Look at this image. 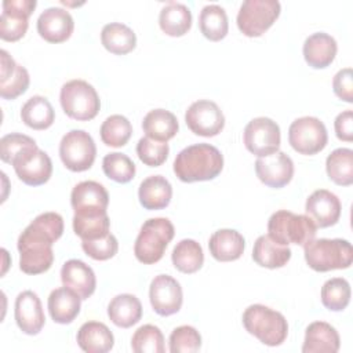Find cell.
Returning <instances> with one entry per match:
<instances>
[{
  "label": "cell",
  "mask_w": 353,
  "mask_h": 353,
  "mask_svg": "<svg viewBox=\"0 0 353 353\" xmlns=\"http://www.w3.org/2000/svg\"><path fill=\"white\" fill-rule=\"evenodd\" d=\"M175 229L167 218H150L143 222L134 244L135 258L145 265L159 262L168 243L174 239Z\"/></svg>",
  "instance_id": "obj_5"
},
{
  "label": "cell",
  "mask_w": 353,
  "mask_h": 353,
  "mask_svg": "<svg viewBox=\"0 0 353 353\" xmlns=\"http://www.w3.org/2000/svg\"><path fill=\"white\" fill-rule=\"evenodd\" d=\"M223 168V156L210 143H196L182 149L174 160V172L182 182L214 179Z\"/></svg>",
  "instance_id": "obj_2"
},
{
  "label": "cell",
  "mask_w": 353,
  "mask_h": 353,
  "mask_svg": "<svg viewBox=\"0 0 353 353\" xmlns=\"http://www.w3.org/2000/svg\"><path fill=\"white\" fill-rule=\"evenodd\" d=\"M302 51L309 66L313 69H324L335 59L338 46L332 36L324 32H317L306 37Z\"/></svg>",
  "instance_id": "obj_23"
},
{
  "label": "cell",
  "mask_w": 353,
  "mask_h": 353,
  "mask_svg": "<svg viewBox=\"0 0 353 353\" xmlns=\"http://www.w3.org/2000/svg\"><path fill=\"white\" fill-rule=\"evenodd\" d=\"M139 203L146 210H163L172 197V186L163 175L145 178L138 189Z\"/></svg>",
  "instance_id": "obj_27"
},
{
  "label": "cell",
  "mask_w": 353,
  "mask_h": 353,
  "mask_svg": "<svg viewBox=\"0 0 353 353\" xmlns=\"http://www.w3.org/2000/svg\"><path fill=\"white\" fill-rule=\"evenodd\" d=\"M243 141L252 154L258 157L269 156L280 149V127L269 117H255L245 125Z\"/></svg>",
  "instance_id": "obj_11"
},
{
  "label": "cell",
  "mask_w": 353,
  "mask_h": 353,
  "mask_svg": "<svg viewBox=\"0 0 353 353\" xmlns=\"http://www.w3.org/2000/svg\"><path fill=\"white\" fill-rule=\"evenodd\" d=\"M170 153V146L167 142L154 141L149 137H142L137 143V154L139 160L149 167L161 165Z\"/></svg>",
  "instance_id": "obj_44"
},
{
  "label": "cell",
  "mask_w": 353,
  "mask_h": 353,
  "mask_svg": "<svg viewBox=\"0 0 353 353\" xmlns=\"http://www.w3.org/2000/svg\"><path fill=\"white\" fill-rule=\"evenodd\" d=\"M172 265L182 273H196L204 262L201 245L192 239H183L175 244L171 254Z\"/></svg>",
  "instance_id": "obj_35"
},
{
  "label": "cell",
  "mask_w": 353,
  "mask_h": 353,
  "mask_svg": "<svg viewBox=\"0 0 353 353\" xmlns=\"http://www.w3.org/2000/svg\"><path fill=\"white\" fill-rule=\"evenodd\" d=\"M83 251L95 261H106L117 254L119 243L117 239L109 233L97 240H81Z\"/></svg>",
  "instance_id": "obj_46"
},
{
  "label": "cell",
  "mask_w": 353,
  "mask_h": 353,
  "mask_svg": "<svg viewBox=\"0 0 353 353\" xmlns=\"http://www.w3.org/2000/svg\"><path fill=\"white\" fill-rule=\"evenodd\" d=\"M305 261L316 272L347 269L353 262V248L343 239H317L303 245Z\"/></svg>",
  "instance_id": "obj_4"
},
{
  "label": "cell",
  "mask_w": 353,
  "mask_h": 353,
  "mask_svg": "<svg viewBox=\"0 0 353 353\" xmlns=\"http://www.w3.org/2000/svg\"><path fill=\"white\" fill-rule=\"evenodd\" d=\"M21 119L33 130H47L55 120V112L46 97L34 95L22 105Z\"/></svg>",
  "instance_id": "obj_34"
},
{
  "label": "cell",
  "mask_w": 353,
  "mask_h": 353,
  "mask_svg": "<svg viewBox=\"0 0 353 353\" xmlns=\"http://www.w3.org/2000/svg\"><path fill=\"white\" fill-rule=\"evenodd\" d=\"M99 134L106 146L121 148L130 141L132 135V125L127 117L121 114H112L102 123Z\"/></svg>",
  "instance_id": "obj_39"
},
{
  "label": "cell",
  "mask_w": 353,
  "mask_h": 353,
  "mask_svg": "<svg viewBox=\"0 0 353 353\" xmlns=\"http://www.w3.org/2000/svg\"><path fill=\"white\" fill-rule=\"evenodd\" d=\"M74 29L70 12L61 7H50L37 18V32L48 43L66 41Z\"/></svg>",
  "instance_id": "obj_20"
},
{
  "label": "cell",
  "mask_w": 353,
  "mask_h": 353,
  "mask_svg": "<svg viewBox=\"0 0 353 353\" xmlns=\"http://www.w3.org/2000/svg\"><path fill=\"white\" fill-rule=\"evenodd\" d=\"M63 112L74 120L88 121L94 119L101 108L99 95L85 80L74 79L65 83L59 92Z\"/></svg>",
  "instance_id": "obj_7"
},
{
  "label": "cell",
  "mask_w": 353,
  "mask_h": 353,
  "mask_svg": "<svg viewBox=\"0 0 353 353\" xmlns=\"http://www.w3.org/2000/svg\"><path fill=\"white\" fill-rule=\"evenodd\" d=\"M47 306L55 323L70 324L80 313L81 298L73 290L63 285L51 291Z\"/></svg>",
  "instance_id": "obj_25"
},
{
  "label": "cell",
  "mask_w": 353,
  "mask_h": 353,
  "mask_svg": "<svg viewBox=\"0 0 353 353\" xmlns=\"http://www.w3.org/2000/svg\"><path fill=\"white\" fill-rule=\"evenodd\" d=\"M102 170L105 175L119 183L130 182L135 175L134 161L124 153H108L102 160Z\"/></svg>",
  "instance_id": "obj_42"
},
{
  "label": "cell",
  "mask_w": 353,
  "mask_h": 353,
  "mask_svg": "<svg viewBox=\"0 0 353 353\" xmlns=\"http://www.w3.org/2000/svg\"><path fill=\"white\" fill-rule=\"evenodd\" d=\"M102 46L112 54L124 55L131 52L137 46V36L131 28L120 22H110L102 28Z\"/></svg>",
  "instance_id": "obj_33"
},
{
  "label": "cell",
  "mask_w": 353,
  "mask_h": 353,
  "mask_svg": "<svg viewBox=\"0 0 353 353\" xmlns=\"http://www.w3.org/2000/svg\"><path fill=\"white\" fill-rule=\"evenodd\" d=\"M332 90L339 99H342L347 103L353 102V74H352L350 68L341 69L334 76Z\"/></svg>",
  "instance_id": "obj_47"
},
{
  "label": "cell",
  "mask_w": 353,
  "mask_h": 353,
  "mask_svg": "<svg viewBox=\"0 0 353 353\" xmlns=\"http://www.w3.org/2000/svg\"><path fill=\"white\" fill-rule=\"evenodd\" d=\"M149 301L159 316L175 314L183 302L182 287L174 277L159 274L150 283Z\"/></svg>",
  "instance_id": "obj_15"
},
{
  "label": "cell",
  "mask_w": 353,
  "mask_h": 353,
  "mask_svg": "<svg viewBox=\"0 0 353 353\" xmlns=\"http://www.w3.org/2000/svg\"><path fill=\"white\" fill-rule=\"evenodd\" d=\"M280 11L277 0H245L237 12V28L247 37H259L276 22Z\"/></svg>",
  "instance_id": "obj_8"
},
{
  "label": "cell",
  "mask_w": 353,
  "mask_h": 353,
  "mask_svg": "<svg viewBox=\"0 0 353 353\" xmlns=\"http://www.w3.org/2000/svg\"><path fill=\"white\" fill-rule=\"evenodd\" d=\"M95 156V142L84 130H70L59 142V157L63 165L73 172H81L91 168Z\"/></svg>",
  "instance_id": "obj_9"
},
{
  "label": "cell",
  "mask_w": 353,
  "mask_h": 353,
  "mask_svg": "<svg viewBox=\"0 0 353 353\" xmlns=\"http://www.w3.org/2000/svg\"><path fill=\"white\" fill-rule=\"evenodd\" d=\"M17 176L29 186H39L46 183L52 174V163L50 156L39 149V146L30 148L21 156H18L12 164Z\"/></svg>",
  "instance_id": "obj_14"
},
{
  "label": "cell",
  "mask_w": 353,
  "mask_h": 353,
  "mask_svg": "<svg viewBox=\"0 0 353 353\" xmlns=\"http://www.w3.org/2000/svg\"><path fill=\"white\" fill-rule=\"evenodd\" d=\"M168 343L171 353H196L201 347V335L192 325H179L172 330Z\"/></svg>",
  "instance_id": "obj_43"
},
{
  "label": "cell",
  "mask_w": 353,
  "mask_h": 353,
  "mask_svg": "<svg viewBox=\"0 0 353 353\" xmlns=\"http://www.w3.org/2000/svg\"><path fill=\"white\" fill-rule=\"evenodd\" d=\"M328 178L339 185L349 186L353 183V150L349 148H338L332 150L325 160Z\"/></svg>",
  "instance_id": "obj_37"
},
{
  "label": "cell",
  "mask_w": 353,
  "mask_h": 353,
  "mask_svg": "<svg viewBox=\"0 0 353 353\" xmlns=\"http://www.w3.org/2000/svg\"><path fill=\"white\" fill-rule=\"evenodd\" d=\"M70 204L74 214H101L106 212L109 194L99 182L83 181L72 189Z\"/></svg>",
  "instance_id": "obj_19"
},
{
  "label": "cell",
  "mask_w": 353,
  "mask_h": 353,
  "mask_svg": "<svg viewBox=\"0 0 353 353\" xmlns=\"http://www.w3.org/2000/svg\"><path fill=\"white\" fill-rule=\"evenodd\" d=\"M243 325L248 334L268 346L281 345L288 335L285 317L280 312L261 303L250 305L244 310Z\"/></svg>",
  "instance_id": "obj_3"
},
{
  "label": "cell",
  "mask_w": 353,
  "mask_h": 353,
  "mask_svg": "<svg viewBox=\"0 0 353 353\" xmlns=\"http://www.w3.org/2000/svg\"><path fill=\"white\" fill-rule=\"evenodd\" d=\"M339 347V334L331 324L313 321L307 325L302 345L303 353H336Z\"/></svg>",
  "instance_id": "obj_24"
},
{
  "label": "cell",
  "mask_w": 353,
  "mask_h": 353,
  "mask_svg": "<svg viewBox=\"0 0 353 353\" xmlns=\"http://www.w3.org/2000/svg\"><path fill=\"white\" fill-rule=\"evenodd\" d=\"M159 25L165 34L181 37L192 28V12L182 3L168 1L159 14Z\"/></svg>",
  "instance_id": "obj_31"
},
{
  "label": "cell",
  "mask_w": 353,
  "mask_h": 353,
  "mask_svg": "<svg viewBox=\"0 0 353 353\" xmlns=\"http://www.w3.org/2000/svg\"><path fill=\"white\" fill-rule=\"evenodd\" d=\"M334 128L338 139L345 142L353 141V113L350 109L343 110L336 116L334 121Z\"/></svg>",
  "instance_id": "obj_48"
},
{
  "label": "cell",
  "mask_w": 353,
  "mask_h": 353,
  "mask_svg": "<svg viewBox=\"0 0 353 353\" xmlns=\"http://www.w3.org/2000/svg\"><path fill=\"white\" fill-rule=\"evenodd\" d=\"M288 142L295 152L313 156L325 148L328 142L327 128L320 119L313 116L295 119L288 128Z\"/></svg>",
  "instance_id": "obj_10"
},
{
  "label": "cell",
  "mask_w": 353,
  "mask_h": 353,
  "mask_svg": "<svg viewBox=\"0 0 353 353\" xmlns=\"http://www.w3.org/2000/svg\"><path fill=\"white\" fill-rule=\"evenodd\" d=\"M255 174L266 186L280 189L291 182L294 176V163L284 152H276L256 159Z\"/></svg>",
  "instance_id": "obj_16"
},
{
  "label": "cell",
  "mask_w": 353,
  "mask_h": 353,
  "mask_svg": "<svg viewBox=\"0 0 353 353\" xmlns=\"http://www.w3.org/2000/svg\"><path fill=\"white\" fill-rule=\"evenodd\" d=\"M131 347L135 353H164V335L159 327L145 324L134 332Z\"/></svg>",
  "instance_id": "obj_41"
},
{
  "label": "cell",
  "mask_w": 353,
  "mask_h": 353,
  "mask_svg": "<svg viewBox=\"0 0 353 353\" xmlns=\"http://www.w3.org/2000/svg\"><path fill=\"white\" fill-rule=\"evenodd\" d=\"M63 233V218L58 212L37 215L19 234V269L26 274L47 272L54 262L52 244Z\"/></svg>",
  "instance_id": "obj_1"
},
{
  "label": "cell",
  "mask_w": 353,
  "mask_h": 353,
  "mask_svg": "<svg viewBox=\"0 0 353 353\" xmlns=\"http://www.w3.org/2000/svg\"><path fill=\"white\" fill-rule=\"evenodd\" d=\"M110 321L120 328H130L142 317L141 301L132 294H119L108 305Z\"/></svg>",
  "instance_id": "obj_30"
},
{
  "label": "cell",
  "mask_w": 353,
  "mask_h": 353,
  "mask_svg": "<svg viewBox=\"0 0 353 353\" xmlns=\"http://www.w3.org/2000/svg\"><path fill=\"white\" fill-rule=\"evenodd\" d=\"M110 221L108 212L74 214L73 230L81 240H97L109 234Z\"/></svg>",
  "instance_id": "obj_38"
},
{
  "label": "cell",
  "mask_w": 353,
  "mask_h": 353,
  "mask_svg": "<svg viewBox=\"0 0 353 353\" xmlns=\"http://www.w3.org/2000/svg\"><path fill=\"white\" fill-rule=\"evenodd\" d=\"M291 250L288 245H281L272 240L268 234L259 236L252 248V259L262 268L277 269L287 265L291 259Z\"/></svg>",
  "instance_id": "obj_29"
},
{
  "label": "cell",
  "mask_w": 353,
  "mask_h": 353,
  "mask_svg": "<svg viewBox=\"0 0 353 353\" xmlns=\"http://www.w3.org/2000/svg\"><path fill=\"white\" fill-rule=\"evenodd\" d=\"M34 146H37L36 141L25 134H7L0 139V159L7 164H12L18 156Z\"/></svg>",
  "instance_id": "obj_45"
},
{
  "label": "cell",
  "mask_w": 353,
  "mask_h": 353,
  "mask_svg": "<svg viewBox=\"0 0 353 353\" xmlns=\"http://www.w3.org/2000/svg\"><path fill=\"white\" fill-rule=\"evenodd\" d=\"M0 15V39L17 41L22 39L29 26V17L36 8V0H4Z\"/></svg>",
  "instance_id": "obj_13"
},
{
  "label": "cell",
  "mask_w": 353,
  "mask_h": 353,
  "mask_svg": "<svg viewBox=\"0 0 353 353\" xmlns=\"http://www.w3.org/2000/svg\"><path fill=\"white\" fill-rule=\"evenodd\" d=\"M62 284L73 290L81 299H88L97 287L94 270L80 259H69L61 269Z\"/></svg>",
  "instance_id": "obj_22"
},
{
  "label": "cell",
  "mask_w": 353,
  "mask_h": 353,
  "mask_svg": "<svg viewBox=\"0 0 353 353\" xmlns=\"http://www.w3.org/2000/svg\"><path fill=\"white\" fill-rule=\"evenodd\" d=\"M77 343L87 353H106L114 345V336L106 324L87 321L77 331Z\"/></svg>",
  "instance_id": "obj_28"
},
{
  "label": "cell",
  "mask_w": 353,
  "mask_h": 353,
  "mask_svg": "<svg viewBox=\"0 0 353 353\" xmlns=\"http://www.w3.org/2000/svg\"><path fill=\"white\" fill-rule=\"evenodd\" d=\"M317 226L307 215L287 210L273 212L268 221V236L281 245H305L314 239Z\"/></svg>",
  "instance_id": "obj_6"
},
{
  "label": "cell",
  "mask_w": 353,
  "mask_h": 353,
  "mask_svg": "<svg viewBox=\"0 0 353 353\" xmlns=\"http://www.w3.org/2000/svg\"><path fill=\"white\" fill-rule=\"evenodd\" d=\"M14 316L19 330L28 335H37L46 323L41 301L30 290L19 292L15 298Z\"/></svg>",
  "instance_id": "obj_17"
},
{
  "label": "cell",
  "mask_w": 353,
  "mask_h": 353,
  "mask_svg": "<svg viewBox=\"0 0 353 353\" xmlns=\"http://www.w3.org/2000/svg\"><path fill=\"white\" fill-rule=\"evenodd\" d=\"M142 130L146 134V137L154 141L167 142L168 139L176 135L179 124L175 114L170 110L153 109L143 117Z\"/></svg>",
  "instance_id": "obj_32"
},
{
  "label": "cell",
  "mask_w": 353,
  "mask_h": 353,
  "mask_svg": "<svg viewBox=\"0 0 353 353\" xmlns=\"http://www.w3.org/2000/svg\"><path fill=\"white\" fill-rule=\"evenodd\" d=\"M350 284L343 277L327 280L321 287V303L332 312L343 310L350 302Z\"/></svg>",
  "instance_id": "obj_40"
},
{
  "label": "cell",
  "mask_w": 353,
  "mask_h": 353,
  "mask_svg": "<svg viewBox=\"0 0 353 353\" xmlns=\"http://www.w3.org/2000/svg\"><path fill=\"white\" fill-rule=\"evenodd\" d=\"M185 121L188 128L200 137H215L225 127V116L219 106L210 99L193 102L186 113Z\"/></svg>",
  "instance_id": "obj_12"
},
{
  "label": "cell",
  "mask_w": 353,
  "mask_h": 353,
  "mask_svg": "<svg viewBox=\"0 0 353 353\" xmlns=\"http://www.w3.org/2000/svg\"><path fill=\"white\" fill-rule=\"evenodd\" d=\"M245 241L243 234L233 229H219L212 233L208 241L211 255L219 262L239 259L244 252Z\"/></svg>",
  "instance_id": "obj_26"
},
{
  "label": "cell",
  "mask_w": 353,
  "mask_h": 353,
  "mask_svg": "<svg viewBox=\"0 0 353 353\" xmlns=\"http://www.w3.org/2000/svg\"><path fill=\"white\" fill-rule=\"evenodd\" d=\"M199 26L203 36L211 41L222 40L229 30L226 11L218 4H207L199 15Z\"/></svg>",
  "instance_id": "obj_36"
},
{
  "label": "cell",
  "mask_w": 353,
  "mask_h": 353,
  "mask_svg": "<svg viewBox=\"0 0 353 353\" xmlns=\"http://www.w3.org/2000/svg\"><path fill=\"white\" fill-rule=\"evenodd\" d=\"M341 200L336 194L327 189L314 190L306 200V215L317 228L334 226L341 216Z\"/></svg>",
  "instance_id": "obj_18"
},
{
  "label": "cell",
  "mask_w": 353,
  "mask_h": 353,
  "mask_svg": "<svg viewBox=\"0 0 353 353\" xmlns=\"http://www.w3.org/2000/svg\"><path fill=\"white\" fill-rule=\"evenodd\" d=\"M0 97L3 99H15L28 90L30 83L29 73L6 50L0 51Z\"/></svg>",
  "instance_id": "obj_21"
}]
</instances>
